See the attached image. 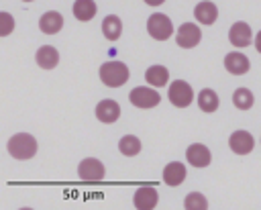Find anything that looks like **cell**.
Returning <instances> with one entry per match:
<instances>
[{
    "label": "cell",
    "mask_w": 261,
    "mask_h": 210,
    "mask_svg": "<svg viewBox=\"0 0 261 210\" xmlns=\"http://www.w3.org/2000/svg\"><path fill=\"white\" fill-rule=\"evenodd\" d=\"M8 153L14 159H20V161H27V159L35 157V153H37V141H35V137L29 135V133H16L8 141Z\"/></svg>",
    "instance_id": "1"
},
{
    "label": "cell",
    "mask_w": 261,
    "mask_h": 210,
    "mask_svg": "<svg viewBox=\"0 0 261 210\" xmlns=\"http://www.w3.org/2000/svg\"><path fill=\"white\" fill-rule=\"evenodd\" d=\"M100 80L108 88H118L128 80V67L122 61H106L100 67Z\"/></svg>",
    "instance_id": "2"
},
{
    "label": "cell",
    "mask_w": 261,
    "mask_h": 210,
    "mask_svg": "<svg viewBox=\"0 0 261 210\" xmlns=\"http://www.w3.org/2000/svg\"><path fill=\"white\" fill-rule=\"evenodd\" d=\"M147 31L153 39L157 41H167L173 33V24L169 20V16H165L163 12H153L147 18Z\"/></svg>",
    "instance_id": "3"
},
{
    "label": "cell",
    "mask_w": 261,
    "mask_h": 210,
    "mask_svg": "<svg viewBox=\"0 0 261 210\" xmlns=\"http://www.w3.org/2000/svg\"><path fill=\"white\" fill-rule=\"evenodd\" d=\"M167 96H169V100H171L173 106H177V108H186V106H190L192 100H194V90H192V86H190L188 82H184V80H175V82L169 84V92H167Z\"/></svg>",
    "instance_id": "4"
},
{
    "label": "cell",
    "mask_w": 261,
    "mask_h": 210,
    "mask_svg": "<svg viewBox=\"0 0 261 210\" xmlns=\"http://www.w3.org/2000/svg\"><path fill=\"white\" fill-rule=\"evenodd\" d=\"M128 100H130V104H133V106H137V108H153V106H157V104H159L161 96H159V92H157V90H153V88L139 86V88L130 90Z\"/></svg>",
    "instance_id": "5"
},
{
    "label": "cell",
    "mask_w": 261,
    "mask_h": 210,
    "mask_svg": "<svg viewBox=\"0 0 261 210\" xmlns=\"http://www.w3.org/2000/svg\"><path fill=\"white\" fill-rule=\"evenodd\" d=\"M77 173H80V177L84 181H100V179H104L106 169H104V165H102L100 159L86 157V159H82V163L77 167Z\"/></svg>",
    "instance_id": "6"
},
{
    "label": "cell",
    "mask_w": 261,
    "mask_h": 210,
    "mask_svg": "<svg viewBox=\"0 0 261 210\" xmlns=\"http://www.w3.org/2000/svg\"><path fill=\"white\" fill-rule=\"evenodd\" d=\"M200 39H202V31H200L194 22H184V24L177 29V35H175L177 45L184 47V49L196 47V45L200 43Z\"/></svg>",
    "instance_id": "7"
},
{
    "label": "cell",
    "mask_w": 261,
    "mask_h": 210,
    "mask_svg": "<svg viewBox=\"0 0 261 210\" xmlns=\"http://www.w3.org/2000/svg\"><path fill=\"white\" fill-rule=\"evenodd\" d=\"M157 198H159V194L155 188L143 186V188H137L133 202H135V208H139V210H153L157 206Z\"/></svg>",
    "instance_id": "8"
},
{
    "label": "cell",
    "mask_w": 261,
    "mask_h": 210,
    "mask_svg": "<svg viewBox=\"0 0 261 210\" xmlns=\"http://www.w3.org/2000/svg\"><path fill=\"white\" fill-rule=\"evenodd\" d=\"M228 145H230V149H232L237 155H247V153L253 151L255 139H253V135L247 133V130H234V133L230 135V139H228Z\"/></svg>",
    "instance_id": "9"
},
{
    "label": "cell",
    "mask_w": 261,
    "mask_h": 210,
    "mask_svg": "<svg viewBox=\"0 0 261 210\" xmlns=\"http://www.w3.org/2000/svg\"><path fill=\"white\" fill-rule=\"evenodd\" d=\"M186 159H188V163L194 165V167H206V165L210 163L212 155H210V149H208L206 145H202V143H192V145L188 147V151H186Z\"/></svg>",
    "instance_id": "10"
},
{
    "label": "cell",
    "mask_w": 261,
    "mask_h": 210,
    "mask_svg": "<svg viewBox=\"0 0 261 210\" xmlns=\"http://www.w3.org/2000/svg\"><path fill=\"white\" fill-rule=\"evenodd\" d=\"M228 41H230L234 47H247V45H251V41H253L251 27H249L247 22H243V20L234 22V24L230 27V31H228Z\"/></svg>",
    "instance_id": "11"
},
{
    "label": "cell",
    "mask_w": 261,
    "mask_h": 210,
    "mask_svg": "<svg viewBox=\"0 0 261 210\" xmlns=\"http://www.w3.org/2000/svg\"><path fill=\"white\" fill-rule=\"evenodd\" d=\"M96 116H98L100 122H106V124L116 122L118 116H120V106H118V102H116V100H110V98L100 100L98 106H96Z\"/></svg>",
    "instance_id": "12"
},
{
    "label": "cell",
    "mask_w": 261,
    "mask_h": 210,
    "mask_svg": "<svg viewBox=\"0 0 261 210\" xmlns=\"http://www.w3.org/2000/svg\"><path fill=\"white\" fill-rule=\"evenodd\" d=\"M249 57L247 55H243V53H239V51H232V53H228L226 57H224V67H226V71L228 73H232V75H243V73H247L249 71Z\"/></svg>",
    "instance_id": "13"
},
{
    "label": "cell",
    "mask_w": 261,
    "mask_h": 210,
    "mask_svg": "<svg viewBox=\"0 0 261 210\" xmlns=\"http://www.w3.org/2000/svg\"><path fill=\"white\" fill-rule=\"evenodd\" d=\"M194 16H196V20L202 22V24H212V22L218 18V8H216L214 2H210V0H202V2L196 4V8H194Z\"/></svg>",
    "instance_id": "14"
},
{
    "label": "cell",
    "mask_w": 261,
    "mask_h": 210,
    "mask_svg": "<svg viewBox=\"0 0 261 210\" xmlns=\"http://www.w3.org/2000/svg\"><path fill=\"white\" fill-rule=\"evenodd\" d=\"M61 27H63V16L57 10H49L39 18V29L45 35H55L61 31Z\"/></svg>",
    "instance_id": "15"
},
{
    "label": "cell",
    "mask_w": 261,
    "mask_h": 210,
    "mask_svg": "<svg viewBox=\"0 0 261 210\" xmlns=\"http://www.w3.org/2000/svg\"><path fill=\"white\" fill-rule=\"evenodd\" d=\"M186 179V165L179 161H171L163 169V181L167 186H179Z\"/></svg>",
    "instance_id": "16"
},
{
    "label": "cell",
    "mask_w": 261,
    "mask_h": 210,
    "mask_svg": "<svg viewBox=\"0 0 261 210\" xmlns=\"http://www.w3.org/2000/svg\"><path fill=\"white\" fill-rule=\"evenodd\" d=\"M37 63L43 67V69H53L57 63H59V53L55 47L51 45H43L39 51H37Z\"/></svg>",
    "instance_id": "17"
},
{
    "label": "cell",
    "mask_w": 261,
    "mask_h": 210,
    "mask_svg": "<svg viewBox=\"0 0 261 210\" xmlns=\"http://www.w3.org/2000/svg\"><path fill=\"white\" fill-rule=\"evenodd\" d=\"M102 33L108 41H116L122 33V20L116 16V14H108L104 20H102Z\"/></svg>",
    "instance_id": "18"
},
{
    "label": "cell",
    "mask_w": 261,
    "mask_h": 210,
    "mask_svg": "<svg viewBox=\"0 0 261 210\" xmlns=\"http://www.w3.org/2000/svg\"><path fill=\"white\" fill-rule=\"evenodd\" d=\"M145 80H147V84H151V86H155V88H161V86L167 84L169 71H167V67H163V65H151V67L145 71Z\"/></svg>",
    "instance_id": "19"
},
{
    "label": "cell",
    "mask_w": 261,
    "mask_h": 210,
    "mask_svg": "<svg viewBox=\"0 0 261 210\" xmlns=\"http://www.w3.org/2000/svg\"><path fill=\"white\" fill-rule=\"evenodd\" d=\"M96 10H98V6H96L94 0H75L73 2V16L77 20H90V18H94Z\"/></svg>",
    "instance_id": "20"
},
{
    "label": "cell",
    "mask_w": 261,
    "mask_h": 210,
    "mask_svg": "<svg viewBox=\"0 0 261 210\" xmlns=\"http://www.w3.org/2000/svg\"><path fill=\"white\" fill-rule=\"evenodd\" d=\"M198 106L204 112H214L218 108V94L214 90H210V88L200 90V94H198Z\"/></svg>",
    "instance_id": "21"
},
{
    "label": "cell",
    "mask_w": 261,
    "mask_h": 210,
    "mask_svg": "<svg viewBox=\"0 0 261 210\" xmlns=\"http://www.w3.org/2000/svg\"><path fill=\"white\" fill-rule=\"evenodd\" d=\"M118 149H120L122 155L135 157V155H139V151H141V141H139V137H135V135H124V137L118 141Z\"/></svg>",
    "instance_id": "22"
},
{
    "label": "cell",
    "mask_w": 261,
    "mask_h": 210,
    "mask_svg": "<svg viewBox=\"0 0 261 210\" xmlns=\"http://www.w3.org/2000/svg\"><path fill=\"white\" fill-rule=\"evenodd\" d=\"M232 104L239 110H249L253 106V92L247 88H237L232 94Z\"/></svg>",
    "instance_id": "23"
},
{
    "label": "cell",
    "mask_w": 261,
    "mask_h": 210,
    "mask_svg": "<svg viewBox=\"0 0 261 210\" xmlns=\"http://www.w3.org/2000/svg\"><path fill=\"white\" fill-rule=\"evenodd\" d=\"M184 206H186V210H206L208 202L200 192H190L184 200Z\"/></svg>",
    "instance_id": "24"
},
{
    "label": "cell",
    "mask_w": 261,
    "mask_h": 210,
    "mask_svg": "<svg viewBox=\"0 0 261 210\" xmlns=\"http://www.w3.org/2000/svg\"><path fill=\"white\" fill-rule=\"evenodd\" d=\"M0 20L4 22V27H2V37H6V35H10V31H12V16L8 14V12H0Z\"/></svg>",
    "instance_id": "25"
},
{
    "label": "cell",
    "mask_w": 261,
    "mask_h": 210,
    "mask_svg": "<svg viewBox=\"0 0 261 210\" xmlns=\"http://www.w3.org/2000/svg\"><path fill=\"white\" fill-rule=\"evenodd\" d=\"M255 49L261 53V31L257 33V37H255Z\"/></svg>",
    "instance_id": "26"
},
{
    "label": "cell",
    "mask_w": 261,
    "mask_h": 210,
    "mask_svg": "<svg viewBox=\"0 0 261 210\" xmlns=\"http://www.w3.org/2000/svg\"><path fill=\"white\" fill-rule=\"evenodd\" d=\"M143 2H147L149 6H159V4H163L165 0H143Z\"/></svg>",
    "instance_id": "27"
},
{
    "label": "cell",
    "mask_w": 261,
    "mask_h": 210,
    "mask_svg": "<svg viewBox=\"0 0 261 210\" xmlns=\"http://www.w3.org/2000/svg\"><path fill=\"white\" fill-rule=\"evenodd\" d=\"M22 2H33V0H22Z\"/></svg>",
    "instance_id": "28"
}]
</instances>
